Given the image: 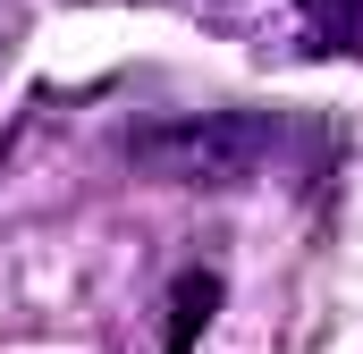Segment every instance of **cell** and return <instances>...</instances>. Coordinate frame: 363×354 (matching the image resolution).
I'll return each instance as SVG.
<instances>
[{"label": "cell", "mask_w": 363, "mask_h": 354, "mask_svg": "<svg viewBox=\"0 0 363 354\" xmlns=\"http://www.w3.org/2000/svg\"><path fill=\"white\" fill-rule=\"evenodd\" d=\"M287 34L304 59H363V0H296Z\"/></svg>", "instance_id": "2"}, {"label": "cell", "mask_w": 363, "mask_h": 354, "mask_svg": "<svg viewBox=\"0 0 363 354\" xmlns=\"http://www.w3.org/2000/svg\"><path fill=\"white\" fill-rule=\"evenodd\" d=\"M262 127L254 118H178V127H152V135H135V161L152 177H169V185H237V177L262 161Z\"/></svg>", "instance_id": "1"}]
</instances>
